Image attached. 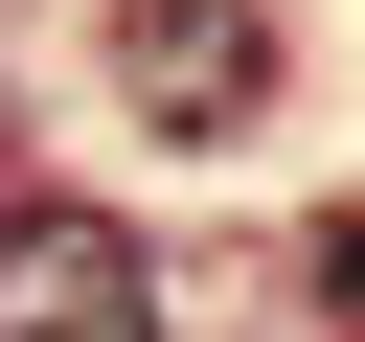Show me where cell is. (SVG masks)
Returning a JSON list of instances; mask_svg holds the SVG:
<instances>
[{
  "mask_svg": "<svg viewBox=\"0 0 365 342\" xmlns=\"http://www.w3.org/2000/svg\"><path fill=\"white\" fill-rule=\"evenodd\" d=\"M114 91H137L160 137H228V114L274 91V23H251V0H137V23H114Z\"/></svg>",
  "mask_w": 365,
  "mask_h": 342,
  "instance_id": "obj_2",
  "label": "cell"
},
{
  "mask_svg": "<svg viewBox=\"0 0 365 342\" xmlns=\"http://www.w3.org/2000/svg\"><path fill=\"white\" fill-rule=\"evenodd\" d=\"M0 342H160V274L114 205H0Z\"/></svg>",
  "mask_w": 365,
  "mask_h": 342,
  "instance_id": "obj_1",
  "label": "cell"
}]
</instances>
